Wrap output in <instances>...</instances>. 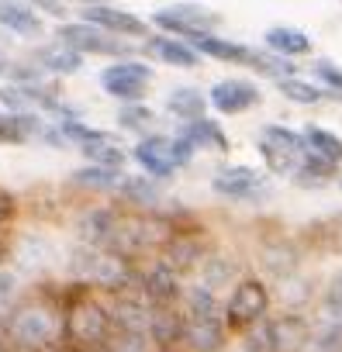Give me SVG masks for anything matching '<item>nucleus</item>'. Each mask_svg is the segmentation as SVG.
I'll list each match as a JSON object with an SVG mask.
<instances>
[{"label":"nucleus","mask_w":342,"mask_h":352,"mask_svg":"<svg viewBox=\"0 0 342 352\" xmlns=\"http://www.w3.org/2000/svg\"><path fill=\"white\" fill-rule=\"evenodd\" d=\"M145 49H149L159 63H166V66H180V69L201 66V52H197L187 38H177V35H149Z\"/></svg>","instance_id":"obj_16"},{"label":"nucleus","mask_w":342,"mask_h":352,"mask_svg":"<svg viewBox=\"0 0 342 352\" xmlns=\"http://www.w3.org/2000/svg\"><path fill=\"white\" fill-rule=\"evenodd\" d=\"M259 155L270 173L287 176V173H297V166L308 155V145H304V135H297L284 124H266L259 131Z\"/></svg>","instance_id":"obj_6"},{"label":"nucleus","mask_w":342,"mask_h":352,"mask_svg":"<svg viewBox=\"0 0 342 352\" xmlns=\"http://www.w3.org/2000/svg\"><path fill=\"white\" fill-rule=\"evenodd\" d=\"M152 121H156V114H152V107H145L142 100H138V104H125V107L118 111V124L128 128V131H145Z\"/></svg>","instance_id":"obj_32"},{"label":"nucleus","mask_w":342,"mask_h":352,"mask_svg":"<svg viewBox=\"0 0 342 352\" xmlns=\"http://www.w3.org/2000/svg\"><path fill=\"white\" fill-rule=\"evenodd\" d=\"M211 190L218 197H228V201H249L263 190V176L253 166H228V169L215 173Z\"/></svg>","instance_id":"obj_14"},{"label":"nucleus","mask_w":342,"mask_h":352,"mask_svg":"<svg viewBox=\"0 0 342 352\" xmlns=\"http://www.w3.org/2000/svg\"><path fill=\"white\" fill-rule=\"evenodd\" d=\"M42 131L45 124L35 111H0V145H25Z\"/></svg>","instance_id":"obj_17"},{"label":"nucleus","mask_w":342,"mask_h":352,"mask_svg":"<svg viewBox=\"0 0 342 352\" xmlns=\"http://www.w3.org/2000/svg\"><path fill=\"white\" fill-rule=\"evenodd\" d=\"M301 135H304V145H308L311 155H318V159H325V162H332V166L342 162V138H339L335 131L318 128V124H308Z\"/></svg>","instance_id":"obj_24"},{"label":"nucleus","mask_w":342,"mask_h":352,"mask_svg":"<svg viewBox=\"0 0 342 352\" xmlns=\"http://www.w3.org/2000/svg\"><path fill=\"white\" fill-rule=\"evenodd\" d=\"M111 352H156V338L152 335H135V331H114L107 342Z\"/></svg>","instance_id":"obj_30"},{"label":"nucleus","mask_w":342,"mask_h":352,"mask_svg":"<svg viewBox=\"0 0 342 352\" xmlns=\"http://www.w3.org/2000/svg\"><path fill=\"white\" fill-rule=\"evenodd\" d=\"M184 342L191 352H222L225 349V304H218L208 283L187 290L184 297Z\"/></svg>","instance_id":"obj_2"},{"label":"nucleus","mask_w":342,"mask_h":352,"mask_svg":"<svg viewBox=\"0 0 342 352\" xmlns=\"http://www.w3.org/2000/svg\"><path fill=\"white\" fill-rule=\"evenodd\" d=\"M308 352H342V321H325V328L311 335Z\"/></svg>","instance_id":"obj_31"},{"label":"nucleus","mask_w":342,"mask_h":352,"mask_svg":"<svg viewBox=\"0 0 342 352\" xmlns=\"http://www.w3.org/2000/svg\"><path fill=\"white\" fill-rule=\"evenodd\" d=\"M270 314V290L263 280H239L225 300V324L232 331H249L253 324L266 321Z\"/></svg>","instance_id":"obj_5"},{"label":"nucleus","mask_w":342,"mask_h":352,"mask_svg":"<svg viewBox=\"0 0 342 352\" xmlns=\"http://www.w3.org/2000/svg\"><path fill=\"white\" fill-rule=\"evenodd\" d=\"M152 25H159L166 35H177V38H194L201 32H215L222 25V14L204 8V4H173V8H162L152 14Z\"/></svg>","instance_id":"obj_9"},{"label":"nucleus","mask_w":342,"mask_h":352,"mask_svg":"<svg viewBox=\"0 0 342 352\" xmlns=\"http://www.w3.org/2000/svg\"><path fill=\"white\" fill-rule=\"evenodd\" d=\"M266 335H270V352H308L314 331L301 314H280L266 318Z\"/></svg>","instance_id":"obj_12"},{"label":"nucleus","mask_w":342,"mask_h":352,"mask_svg":"<svg viewBox=\"0 0 342 352\" xmlns=\"http://www.w3.org/2000/svg\"><path fill=\"white\" fill-rule=\"evenodd\" d=\"M80 4H94V0H80Z\"/></svg>","instance_id":"obj_40"},{"label":"nucleus","mask_w":342,"mask_h":352,"mask_svg":"<svg viewBox=\"0 0 342 352\" xmlns=\"http://www.w3.org/2000/svg\"><path fill=\"white\" fill-rule=\"evenodd\" d=\"M135 287L149 297L152 307H173V304L180 300V273H177L173 266H166L162 259H156V263L138 276Z\"/></svg>","instance_id":"obj_11"},{"label":"nucleus","mask_w":342,"mask_h":352,"mask_svg":"<svg viewBox=\"0 0 342 352\" xmlns=\"http://www.w3.org/2000/svg\"><path fill=\"white\" fill-rule=\"evenodd\" d=\"M83 21L100 25V28H107L111 35H121V38H149V25H145L142 18H135L131 11H121V8L87 4V8H83Z\"/></svg>","instance_id":"obj_13"},{"label":"nucleus","mask_w":342,"mask_h":352,"mask_svg":"<svg viewBox=\"0 0 342 352\" xmlns=\"http://www.w3.org/2000/svg\"><path fill=\"white\" fill-rule=\"evenodd\" d=\"M332 173H335L332 162H325V159H318V155L308 152L294 176H297V184H328V180H332Z\"/></svg>","instance_id":"obj_29"},{"label":"nucleus","mask_w":342,"mask_h":352,"mask_svg":"<svg viewBox=\"0 0 342 352\" xmlns=\"http://www.w3.org/2000/svg\"><path fill=\"white\" fill-rule=\"evenodd\" d=\"M259 87L253 80H242V76H228V80H218L211 90H208V100L218 114H242L249 107L259 104Z\"/></svg>","instance_id":"obj_10"},{"label":"nucleus","mask_w":342,"mask_h":352,"mask_svg":"<svg viewBox=\"0 0 342 352\" xmlns=\"http://www.w3.org/2000/svg\"><path fill=\"white\" fill-rule=\"evenodd\" d=\"M0 28L14 32V35H25V38L42 35V21H39L35 8L21 4V0H0Z\"/></svg>","instance_id":"obj_18"},{"label":"nucleus","mask_w":342,"mask_h":352,"mask_svg":"<svg viewBox=\"0 0 342 352\" xmlns=\"http://www.w3.org/2000/svg\"><path fill=\"white\" fill-rule=\"evenodd\" d=\"M211 100L201 94V90H194V87H177V90H169V97H166V111L173 114V118H180V121H197V118H204V107H208Z\"/></svg>","instance_id":"obj_22"},{"label":"nucleus","mask_w":342,"mask_h":352,"mask_svg":"<svg viewBox=\"0 0 342 352\" xmlns=\"http://www.w3.org/2000/svg\"><path fill=\"white\" fill-rule=\"evenodd\" d=\"M118 194L128 201V204H138V208H152L162 201L159 187H156V176H125Z\"/></svg>","instance_id":"obj_26"},{"label":"nucleus","mask_w":342,"mask_h":352,"mask_svg":"<svg viewBox=\"0 0 342 352\" xmlns=\"http://www.w3.org/2000/svg\"><path fill=\"white\" fill-rule=\"evenodd\" d=\"M56 42H66L80 56H114V59H125L131 52L128 42H121V35H111L107 28L90 25V21H66V25H59Z\"/></svg>","instance_id":"obj_7"},{"label":"nucleus","mask_w":342,"mask_h":352,"mask_svg":"<svg viewBox=\"0 0 342 352\" xmlns=\"http://www.w3.org/2000/svg\"><path fill=\"white\" fill-rule=\"evenodd\" d=\"M0 104H4V111H32L28 94H25L18 83H8L4 90H0Z\"/></svg>","instance_id":"obj_35"},{"label":"nucleus","mask_w":342,"mask_h":352,"mask_svg":"<svg viewBox=\"0 0 342 352\" xmlns=\"http://www.w3.org/2000/svg\"><path fill=\"white\" fill-rule=\"evenodd\" d=\"M125 180V173L121 169H111V166H83L73 173V184L76 187H87V190H118Z\"/></svg>","instance_id":"obj_25"},{"label":"nucleus","mask_w":342,"mask_h":352,"mask_svg":"<svg viewBox=\"0 0 342 352\" xmlns=\"http://www.w3.org/2000/svg\"><path fill=\"white\" fill-rule=\"evenodd\" d=\"M263 42H266L270 52H277V56H284V59H297V56H308V52H311L308 32L290 28V25H273V28H266Z\"/></svg>","instance_id":"obj_19"},{"label":"nucleus","mask_w":342,"mask_h":352,"mask_svg":"<svg viewBox=\"0 0 342 352\" xmlns=\"http://www.w3.org/2000/svg\"><path fill=\"white\" fill-rule=\"evenodd\" d=\"M35 66H42L45 73H56V76H73L83 66V56L76 49H70L66 42H52L35 52Z\"/></svg>","instance_id":"obj_20"},{"label":"nucleus","mask_w":342,"mask_h":352,"mask_svg":"<svg viewBox=\"0 0 342 352\" xmlns=\"http://www.w3.org/2000/svg\"><path fill=\"white\" fill-rule=\"evenodd\" d=\"M0 69H4V66H0Z\"/></svg>","instance_id":"obj_41"},{"label":"nucleus","mask_w":342,"mask_h":352,"mask_svg":"<svg viewBox=\"0 0 342 352\" xmlns=\"http://www.w3.org/2000/svg\"><path fill=\"white\" fill-rule=\"evenodd\" d=\"M14 211H18V204H14V194L0 190V235H4V232H8V225L14 221Z\"/></svg>","instance_id":"obj_36"},{"label":"nucleus","mask_w":342,"mask_h":352,"mask_svg":"<svg viewBox=\"0 0 342 352\" xmlns=\"http://www.w3.org/2000/svg\"><path fill=\"white\" fill-rule=\"evenodd\" d=\"M184 138H191L197 148H211V152H228L232 145H228V135L222 131V124L218 121H211V118H197V121H184V131H180Z\"/></svg>","instance_id":"obj_21"},{"label":"nucleus","mask_w":342,"mask_h":352,"mask_svg":"<svg viewBox=\"0 0 342 352\" xmlns=\"http://www.w3.org/2000/svg\"><path fill=\"white\" fill-rule=\"evenodd\" d=\"M114 335L111 304H100L90 294H76L63 307V345L66 349H104Z\"/></svg>","instance_id":"obj_3"},{"label":"nucleus","mask_w":342,"mask_h":352,"mask_svg":"<svg viewBox=\"0 0 342 352\" xmlns=\"http://www.w3.org/2000/svg\"><path fill=\"white\" fill-rule=\"evenodd\" d=\"M277 87H280V94H284L287 100H294V104H318L321 97H328V90H321V87L308 83V80H297V76L277 80Z\"/></svg>","instance_id":"obj_27"},{"label":"nucleus","mask_w":342,"mask_h":352,"mask_svg":"<svg viewBox=\"0 0 342 352\" xmlns=\"http://www.w3.org/2000/svg\"><path fill=\"white\" fill-rule=\"evenodd\" d=\"M4 338L14 352H49L63 345V307L49 297H28L8 307Z\"/></svg>","instance_id":"obj_1"},{"label":"nucleus","mask_w":342,"mask_h":352,"mask_svg":"<svg viewBox=\"0 0 342 352\" xmlns=\"http://www.w3.org/2000/svg\"><path fill=\"white\" fill-rule=\"evenodd\" d=\"M152 338L159 349L184 342V311L177 307H152Z\"/></svg>","instance_id":"obj_23"},{"label":"nucleus","mask_w":342,"mask_h":352,"mask_svg":"<svg viewBox=\"0 0 342 352\" xmlns=\"http://www.w3.org/2000/svg\"><path fill=\"white\" fill-rule=\"evenodd\" d=\"M201 56H211L218 63H232V66H256V49L249 45H239L232 38H218L215 32H201L194 38H187Z\"/></svg>","instance_id":"obj_15"},{"label":"nucleus","mask_w":342,"mask_h":352,"mask_svg":"<svg viewBox=\"0 0 342 352\" xmlns=\"http://www.w3.org/2000/svg\"><path fill=\"white\" fill-rule=\"evenodd\" d=\"M314 76L335 94V97H342V69L335 66V63H328V59H318L314 63Z\"/></svg>","instance_id":"obj_34"},{"label":"nucleus","mask_w":342,"mask_h":352,"mask_svg":"<svg viewBox=\"0 0 342 352\" xmlns=\"http://www.w3.org/2000/svg\"><path fill=\"white\" fill-rule=\"evenodd\" d=\"M0 352H11V342L4 338V331H0Z\"/></svg>","instance_id":"obj_38"},{"label":"nucleus","mask_w":342,"mask_h":352,"mask_svg":"<svg viewBox=\"0 0 342 352\" xmlns=\"http://www.w3.org/2000/svg\"><path fill=\"white\" fill-rule=\"evenodd\" d=\"M80 152H83V155H87V162H94V166H111V169H121V162H125V152H121L118 138H104V142L83 145Z\"/></svg>","instance_id":"obj_28"},{"label":"nucleus","mask_w":342,"mask_h":352,"mask_svg":"<svg viewBox=\"0 0 342 352\" xmlns=\"http://www.w3.org/2000/svg\"><path fill=\"white\" fill-rule=\"evenodd\" d=\"M194 148L197 145L191 138H184V135H177V138H169V135H149V138H142L135 145L131 159L149 176H156V180H169V176H173L180 166H187L194 159Z\"/></svg>","instance_id":"obj_4"},{"label":"nucleus","mask_w":342,"mask_h":352,"mask_svg":"<svg viewBox=\"0 0 342 352\" xmlns=\"http://www.w3.org/2000/svg\"><path fill=\"white\" fill-rule=\"evenodd\" d=\"M321 318L325 321H342V270L328 280V287L321 294Z\"/></svg>","instance_id":"obj_33"},{"label":"nucleus","mask_w":342,"mask_h":352,"mask_svg":"<svg viewBox=\"0 0 342 352\" xmlns=\"http://www.w3.org/2000/svg\"><path fill=\"white\" fill-rule=\"evenodd\" d=\"M8 259V245H4V239H0V263Z\"/></svg>","instance_id":"obj_39"},{"label":"nucleus","mask_w":342,"mask_h":352,"mask_svg":"<svg viewBox=\"0 0 342 352\" xmlns=\"http://www.w3.org/2000/svg\"><path fill=\"white\" fill-rule=\"evenodd\" d=\"M152 83V66L138 63V59H114L104 73H100V87L104 94H111L121 104H138L145 97V87Z\"/></svg>","instance_id":"obj_8"},{"label":"nucleus","mask_w":342,"mask_h":352,"mask_svg":"<svg viewBox=\"0 0 342 352\" xmlns=\"http://www.w3.org/2000/svg\"><path fill=\"white\" fill-rule=\"evenodd\" d=\"M32 8H42L45 14H52V18H66L70 11H66V0H32Z\"/></svg>","instance_id":"obj_37"}]
</instances>
